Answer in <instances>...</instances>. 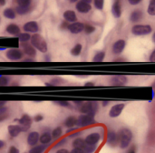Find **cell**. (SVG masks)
<instances>
[{
  "instance_id": "d6986e66",
  "label": "cell",
  "mask_w": 155,
  "mask_h": 153,
  "mask_svg": "<svg viewBox=\"0 0 155 153\" xmlns=\"http://www.w3.org/2000/svg\"><path fill=\"white\" fill-rule=\"evenodd\" d=\"M53 141L52 138V134L49 130L44 131L42 134H40V138H39V143L43 144V145H48L51 143V141Z\"/></svg>"
},
{
  "instance_id": "60d3db41",
  "label": "cell",
  "mask_w": 155,
  "mask_h": 153,
  "mask_svg": "<svg viewBox=\"0 0 155 153\" xmlns=\"http://www.w3.org/2000/svg\"><path fill=\"white\" fill-rule=\"evenodd\" d=\"M33 120L35 122H41L44 120V115L43 114H36L34 118H33Z\"/></svg>"
},
{
  "instance_id": "4316f807",
  "label": "cell",
  "mask_w": 155,
  "mask_h": 153,
  "mask_svg": "<svg viewBox=\"0 0 155 153\" xmlns=\"http://www.w3.org/2000/svg\"><path fill=\"white\" fill-rule=\"evenodd\" d=\"M15 12L17 15L19 16H25L27 13H29L32 10V6H20V5H16V7L15 8Z\"/></svg>"
},
{
  "instance_id": "3957f363",
  "label": "cell",
  "mask_w": 155,
  "mask_h": 153,
  "mask_svg": "<svg viewBox=\"0 0 155 153\" xmlns=\"http://www.w3.org/2000/svg\"><path fill=\"white\" fill-rule=\"evenodd\" d=\"M31 45L41 53H46L48 51V46L45 39L38 33L33 34L30 40Z\"/></svg>"
},
{
  "instance_id": "836d02e7",
  "label": "cell",
  "mask_w": 155,
  "mask_h": 153,
  "mask_svg": "<svg viewBox=\"0 0 155 153\" xmlns=\"http://www.w3.org/2000/svg\"><path fill=\"white\" fill-rule=\"evenodd\" d=\"M147 13L150 16H155V0H150L147 8Z\"/></svg>"
},
{
  "instance_id": "db71d44e",
  "label": "cell",
  "mask_w": 155,
  "mask_h": 153,
  "mask_svg": "<svg viewBox=\"0 0 155 153\" xmlns=\"http://www.w3.org/2000/svg\"><path fill=\"white\" fill-rule=\"evenodd\" d=\"M23 61H25V62H32V61H34V59L32 58V57H26L25 59H23Z\"/></svg>"
},
{
  "instance_id": "7c38bea8",
  "label": "cell",
  "mask_w": 155,
  "mask_h": 153,
  "mask_svg": "<svg viewBox=\"0 0 155 153\" xmlns=\"http://www.w3.org/2000/svg\"><path fill=\"white\" fill-rule=\"evenodd\" d=\"M23 29L25 32H27L29 34H35L39 30V25L36 21H29L23 26Z\"/></svg>"
},
{
  "instance_id": "74e56055",
  "label": "cell",
  "mask_w": 155,
  "mask_h": 153,
  "mask_svg": "<svg viewBox=\"0 0 155 153\" xmlns=\"http://www.w3.org/2000/svg\"><path fill=\"white\" fill-rule=\"evenodd\" d=\"M84 31L85 32V34L90 35V34H92V33H94L95 31V26H94L92 25H84Z\"/></svg>"
},
{
  "instance_id": "94428289",
  "label": "cell",
  "mask_w": 155,
  "mask_h": 153,
  "mask_svg": "<svg viewBox=\"0 0 155 153\" xmlns=\"http://www.w3.org/2000/svg\"><path fill=\"white\" fill-rule=\"evenodd\" d=\"M81 1H83V2H84V3H87V4H90V5H91V3H92L94 0H81Z\"/></svg>"
},
{
  "instance_id": "8992f818",
  "label": "cell",
  "mask_w": 155,
  "mask_h": 153,
  "mask_svg": "<svg viewBox=\"0 0 155 153\" xmlns=\"http://www.w3.org/2000/svg\"><path fill=\"white\" fill-rule=\"evenodd\" d=\"M24 52L20 48H10L6 51L5 57L10 61H20L24 57Z\"/></svg>"
},
{
  "instance_id": "ba28073f",
  "label": "cell",
  "mask_w": 155,
  "mask_h": 153,
  "mask_svg": "<svg viewBox=\"0 0 155 153\" xmlns=\"http://www.w3.org/2000/svg\"><path fill=\"white\" fill-rule=\"evenodd\" d=\"M21 49L24 54L26 55L28 57L34 58L36 56V49L31 45V43H21Z\"/></svg>"
},
{
  "instance_id": "be15d7a7",
  "label": "cell",
  "mask_w": 155,
  "mask_h": 153,
  "mask_svg": "<svg viewBox=\"0 0 155 153\" xmlns=\"http://www.w3.org/2000/svg\"><path fill=\"white\" fill-rule=\"evenodd\" d=\"M68 1H69L70 3H75V2L77 3V2H78V0H68Z\"/></svg>"
},
{
  "instance_id": "bcb514c9",
  "label": "cell",
  "mask_w": 155,
  "mask_h": 153,
  "mask_svg": "<svg viewBox=\"0 0 155 153\" xmlns=\"http://www.w3.org/2000/svg\"><path fill=\"white\" fill-rule=\"evenodd\" d=\"M8 118H9V114H8V113H6V114H2V115H0V122H3V121L6 120H7Z\"/></svg>"
},
{
  "instance_id": "cb8c5ba5",
  "label": "cell",
  "mask_w": 155,
  "mask_h": 153,
  "mask_svg": "<svg viewBox=\"0 0 155 153\" xmlns=\"http://www.w3.org/2000/svg\"><path fill=\"white\" fill-rule=\"evenodd\" d=\"M76 124H77V118L74 116H69L64 121V126L67 129L74 128Z\"/></svg>"
},
{
  "instance_id": "4dcf8cb0",
  "label": "cell",
  "mask_w": 155,
  "mask_h": 153,
  "mask_svg": "<svg viewBox=\"0 0 155 153\" xmlns=\"http://www.w3.org/2000/svg\"><path fill=\"white\" fill-rule=\"evenodd\" d=\"M82 49H83V46L82 44H75L74 47L71 49V54L74 56V57H77L81 54L82 52Z\"/></svg>"
},
{
  "instance_id": "8fae6325",
  "label": "cell",
  "mask_w": 155,
  "mask_h": 153,
  "mask_svg": "<svg viewBox=\"0 0 155 153\" xmlns=\"http://www.w3.org/2000/svg\"><path fill=\"white\" fill-rule=\"evenodd\" d=\"M124 107H125V105L124 103H118V104L114 105L109 111V117L110 118L119 117L122 114L123 110H124Z\"/></svg>"
},
{
  "instance_id": "e0dca14e",
  "label": "cell",
  "mask_w": 155,
  "mask_h": 153,
  "mask_svg": "<svg viewBox=\"0 0 155 153\" xmlns=\"http://www.w3.org/2000/svg\"><path fill=\"white\" fill-rule=\"evenodd\" d=\"M84 141L89 145H96L101 141V135L98 132L90 133L89 135L86 136V138L84 139Z\"/></svg>"
},
{
  "instance_id": "003e7915",
  "label": "cell",
  "mask_w": 155,
  "mask_h": 153,
  "mask_svg": "<svg viewBox=\"0 0 155 153\" xmlns=\"http://www.w3.org/2000/svg\"><path fill=\"white\" fill-rule=\"evenodd\" d=\"M115 1H121V0H115Z\"/></svg>"
},
{
  "instance_id": "6f0895ef",
  "label": "cell",
  "mask_w": 155,
  "mask_h": 153,
  "mask_svg": "<svg viewBox=\"0 0 155 153\" xmlns=\"http://www.w3.org/2000/svg\"><path fill=\"white\" fill-rule=\"evenodd\" d=\"M127 153H136V151H135V148H134V147L131 148V149L127 151Z\"/></svg>"
},
{
  "instance_id": "f6af8a7d",
  "label": "cell",
  "mask_w": 155,
  "mask_h": 153,
  "mask_svg": "<svg viewBox=\"0 0 155 153\" xmlns=\"http://www.w3.org/2000/svg\"><path fill=\"white\" fill-rule=\"evenodd\" d=\"M6 113H8V107L7 106H4V107L0 108V115L6 114Z\"/></svg>"
},
{
  "instance_id": "816d5d0a",
  "label": "cell",
  "mask_w": 155,
  "mask_h": 153,
  "mask_svg": "<svg viewBox=\"0 0 155 153\" xmlns=\"http://www.w3.org/2000/svg\"><path fill=\"white\" fill-rule=\"evenodd\" d=\"M79 134H80V132H79V131H77V132H75V131H74V133H72V134L70 135V137H71V138H74V137H76V138H78L77 136H78Z\"/></svg>"
},
{
  "instance_id": "b9f144b4",
  "label": "cell",
  "mask_w": 155,
  "mask_h": 153,
  "mask_svg": "<svg viewBox=\"0 0 155 153\" xmlns=\"http://www.w3.org/2000/svg\"><path fill=\"white\" fill-rule=\"evenodd\" d=\"M7 153H20V151L15 146H10Z\"/></svg>"
},
{
  "instance_id": "ab89813d",
  "label": "cell",
  "mask_w": 155,
  "mask_h": 153,
  "mask_svg": "<svg viewBox=\"0 0 155 153\" xmlns=\"http://www.w3.org/2000/svg\"><path fill=\"white\" fill-rule=\"evenodd\" d=\"M55 103H56L57 105H59L60 107H63V108H70V107H71L70 102H68V101H64V100L56 101Z\"/></svg>"
},
{
  "instance_id": "f907efd6",
  "label": "cell",
  "mask_w": 155,
  "mask_h": 153,
  "mask_svg": "<svg viewBox=\"0 0 155 153\" xmlns=\"http://www.w3.org/2000/svg\"><path fill=\"white\" fill-rule=\"evenodd\" d=\"M55 153H70V151H67L66 149H59V150L56 151Z\"/></svg>"
},
{
  "instance_id": "9f6ffc18",
  "label": "cell",
  "mask_w": 155,
  "mask_h": 153,
  "mask_svg": "<svg viewBox=\"0 0 155 153\" xmlns=\"http://www.w3.org/2000/svg\"><path fill=\"white\" fill-rule=\"evenodd\" d=\"M84 85H85L86 87H92V86H94V82H86Z\"/></svg>"
},
{
  "instance_id": "ee69618b",
  "label": "cell",
  "mask_w": 155,
  "mask_h": 153,
  "mask_svg": "<svg viewBox=\"0 0 155 153\" xmlns=\"http://www.w3.org/2000/svg\"><path fill=\"white\" fill-rule=\"evenodd\" d=\"M65 142H66V139H63V140H61L60 141H58L55 145H54V148H58V147H61V146H63L64 144H65Z\"/></svg>"
},
{
  "instance_id": "11a10c76",
  "label": "cell",
  "mask_w": 155,
  "mask_h": 153,
  "mask_svg": "<svg viewBox=\"0 0 155 153\" xmlns=\"http://www.w3.org/2000/svg\"><path fill=\"white\" fill-rule=\"evenodd\" d=\"M6 106V101L5 100H0V108Z\"/></svg>"
},
{
  "instance_id": "52a82bcc",
  "label": "cell",
  "mask_w": 155,
  "mask_h": 153,
  "mask_svg": "<svg viewBox=\"0 0 155 153\" xmlns=\"http://www.w3.org/2000/svg\"><path fill=\"white\" fill-rule=\"evenodd\" d=\"M33 119L30 115L28 114H24L20 117V119L17 121V124L22 128L23 132H26L28 131V130L31 128L32 123H33Z\"/></svg>"
},
{
  "instance_id": "30bf717a",
  "label": "cell",
  "mask_w": 155,
  "mask_h": 153,
  "mask_svg": "<svg viewBox=\"0 0 155 153\" xmlns=\"http://www.w3.org/2000/svg\"><path fill=\"white\" fill-rule=\"evenodd\" d=\"M126 47V41L124 39H118L113 45L112 51L114 55H120Z\"/></svg>"
},
{
  "instance_id": "03108f58",
  "label": "cell",
  "mask_w": 155,
  "mask_h": 153,
  "mask_svg": "<svg viewBox=\"0 0 155 153\" xmlns=\"http://www.w3.org/2000/svg\"><path fill=\"white\" fill-rule=\"evenodd\" d=\"M153 97L155 98V89H154V92H153Z\"/></svg>"
},
{
  "instance_id": "1f68e13d",
  "label": "cell",
  "mask_w": 155,
  "mask_h": 153,
  "mask_svg": "<svg viewBox=\"0 0 155 153\" xmlns=\"http://www.w3.org/2000/svg\"><path fill=\"white\" fill-rule=\"evenodd\" d=\"M104 57H105V52L104 51H99L94 55V62H102V61H104Z\"/></svg>"
},
{
  "instance_id": "44dd1931",
  "label": "cell",
  "mask_w": 155,
  "mask_h": 153,
  "mask_svg": "<svg viewBox=\"0 0 155 153\" xmlns=\"http://www.w3.org/2000/svg\"><path fill=\"white\" fill-rule=\"evenodd\" d=\"M112 13L114 17L119 18L122 16V5L121 1H114L112 5Z\"/></svg>"
},
{
  "instance_id": "d6a6232c",
  "label": "cell",
  "mask_w": 155,
  "mask_h": 153,
  "mask_svg": "<svg viewBox=\"0 0 155 153\" xmlns=\"http://www.w3.org/2000/svg\"><path fill=\"white\" fill-rule=\"evenodd\" d=\"M17 5L20 6H30L33 3V0H13Z\"/></svg>"
},
{
  "instance_id": "f546056e",
  "label": "cell",
  "mask_w": 155,
  "mask_h": 153,
  "mask_svg": "<svg viewBox=\"0 0 155 153\" xmlns=\"http://www.w3.org/2000/svg\"><path fill=\"white\" fill-rule=\"evenodd\" d=\"M31 35L27 32H24V33H20L18 35V39L21 43H26L29 42L31 40Z\"/></svg>"
},
{
  "instance_id": "9c48e42d",
  "label": "cell",
  "mask_w": 155,
  "mask_h": 153,
  "mask_svg": "<svg viewBox=\"0 0 155 153\" xmlns=\"http://www.w3.org/2000/svg\"><path fill=\"white\" fill-rule=\"evenodd\" d=\"M106 142L109 146L111 147H115L119 144V140H118V133H116L113 130H109L107 132V137H106Z\"/></svg>"
},
{
  "instance_id": "6da1fadb",
  "label": "cell",
  "mask_w": 155,
  "mask_h": 153,
  "mask_svg": "<svg viewBox=\"0 0 155 153\" xmlns=\"http://www.w3.org/2000/svg\"><path fill=\"white\" fill-rule=\"evenodd\" d=\"M78 107V110L82 114H89L94 116L99 109L98 103L94 101H85V102H75Z\"/></svg>"
},
{
  "instance_id": "681fc988",
  "label": "cell",
  "mask_w": 155,
  "mask_h": 153,
  "mask_svg": "<svg viewBox=\"0 0 155 153\" xmlns=\"http://www.w3.org/2000/svg\"><path fill=\"white\" fill-rule=\"evenodd\" d=\"M150 61L151 62H155V49L152 52V54L150 55Z\"/></svg>"
},
{
  "instance_id": "603a6c76",
  "label": "cell",
  "mask_w": 155,
  "mask_h": 153,
  "mask_svg": "<svg viewBox=\"0 0 155 153\" xmlns=\"http://www.w3.org/2000/svg\"><path fill=\"white\" fill-rule=\"evenodd\" d=\"M143 17V13L142 10L140 9H135L134 10L131 15H130V21L133 22V23H137L139 22L140 20H142Z\"/></svg>"
},
{
  "instance_id": "f5cc1de1",
  "label": "cell",
  "mask_w": 155,
  "mask_h": 153,
  "mask_svg": "<svg viewBox=\"0 0 155 153\" xmlns=\"http://www.w3.org/2000/svg\"><path fill=\"white\" fill-rule=\"evenodd\" d=\"M5 141L0 140V151H1V150H2V149L5 147Z\"/></svg>"
},
{
  "instance_id": "e575fe53",
  "label": "cell",
  "mask_w": 155,
  "mask_h": 153,
  "mask_svg": "<svg viewBox=\"0 0 155 153\" xmlns=\"http://www.w3.org/2000/svg\"><path fill=\"white\" fill-rule=\"evenodd\" d=\"M11 78L8 76H0V87H6L9 85Z\"/></svg>"
},
{
  "instance_id": "680465c9",
  "label": "cell",
  "mask_w": 155,
  "mask_h": 153,
  "mask_svg": "<svg viewBox=\"0 0 155 153\" xmlns=\"http://www.w3.org/2000/svg\"><path fill=\"white\" fill-rule=\"evenodd\" d=\"M45 61H51V57L49 55L45 56Z\"/></svg>"
},
{
  "instance_id": "8d00e7d4",
  "label": "cell",
  "mask_w": 155,
  "mask_h": 153,
  "mask_svg": "<svg viewBox=\"0 0 155 153\" xmlns=\"http://www.w3.org/2000/svg\"><path fill=\"white\" fill-rule=\"evenodd\" d=\"M64 82V80L61 78H54L50 80V82L47 85H51V86H56V85H60Z\"/></svg>"
},
{
  "instance_id": "83f0119b",
  "label": "cell",
  "mask_w": 155,
  "mask_h": 153,
  "mask_svg": "<svg viewBox=\"0 0 155 153\" xmlns=\"http://www.w3.org/2000/svg\"><path fill=\"white\" fill-rule=\"evenodd\" d=\"M46 149L45 145L43 144H37L34 147H31V149L29 150L28 153H44Z\"/></svg>"
},
{
  "instance_id": "277c9868",
  "label": "cell",
  "mask_w": 155,
  "mask_h": 153,
  "mask_svg": "<svg viewBox=\"0 0 155 153\" xmlns=\"http://www.w3.org/2000/svg\"><path fill=\"white\" fill-rule=\"evenodd\" d=\"M95 123L94 116L89 114H81L77 118V124L76 126L79 128H84L88 126H92Z\"/></svg>"
},
{
  "instance_id": "4fadbf2b",
  "label": "cell",
  "mask_w": 155,
  "mask_h": 153,
  "mask_svg": "<svg viewBox=\"0 0 155 153\" xmlns=\"http://www.w3.org/2000/svg\"><path fill=\"white\" fill-rule=\"evenodd\" d=\"M128 82V78L125 76L123 75H117V76H114L110 78V84L113 86H124Z\"/></svg>"
},
{
  "instance_id": "2e32d148",
  "label": "cell",
  "mask_w": 155,
  "mask_h": 153,
  "mask_svg": "<svg viewBox=\"0 0 155 153\" xmlns=\"http://www.w3.org/2000/svg\"><path fill=\"white\" fill-rule=\"evenodd\" d=\"M84 29V25L81 22L71 23V24H69V26H68V30L72 34H79V33L83 32Z\"/></svg>"
},
{
  "instance_id": "d4e9b609",
  "label": "cell",
  "mask_w": 155,
  "mask_h": 153,
  "mask_svg": "<svg viewBox=\"0 0 155 153\" xmlns=\"http://www.w3.org/2000/svg\"><path fill=\"white\" fill-rule=\"evenodd\" d=\"M16 12H15V10L14 9V8H11V7H7V8H5L4 11H3V16L5 17V18H7V19H11V20H13V19H15V17H16Z\"/></svg>"
},
{
  "instance_id": "d590c367",
  "label": "cell",
  "mask_w": 155,
  "mask_h": 153,
  "mask_svg": "<svg viewBox=\"0 0 155 153\" xmlns=\"http://www.w3.org/2000/svg\"><path fill=\"white\" fill-rule=\"evenodd\" d=\"M96 151V146L95 145H89L87 144L84 149L83 150L84 153H94Z\"/></svg>"
},
{
  "instance_id": "7bdbcfd3",
  "label": "cell",
  "mask_w": 155,
  "mask_h": 153,
  "mask_svg": "<svg viewBox=\"0 0 155 153\" xmlns=\"http://www.w3.org/2000/svg\"><path fill=\"white\" fill-rule=\"evenodd\" d=\"M68 26H69V23L67 21H65V20L63 21L61 23V25H60V28L63 29V30H64V29H67L68 30Z\"/></svg>"
},
{
  "instance_id": "484cf974",
  "label": "cell",
  "mask_w": 155,
  "mask_h": 153,
  "mask_svg": "<svg viewBox=\"0 0 155 153\" xmlns=\"http://www.w3.org/2000/svg\"><path fill=\"white\" fill-rule=\"evenodd\" d=\"M73 147L74 148H77V149H81L82 151L84 149V147L87 145V143L85 142L84 139H82V138H75L72 143Z\"/></svg>"
},
{
  "instance_id": "f35d334b",
  "label": "cell",
  "mask_w": 155,
  "mask_h": 153,
  "mask_svg": "<svg viewBox=\"0 0 155 153\" xmlns=\"http://www.w3.org/2000/svg\"><path fill=\"white\" fill-rule=\"evenodd\" d=\"M94 7L98 10H103L104 5V0H94Z\"/></svg>"
},
{
  "instance_id": "ac0fdd59",
  "label": "cell",
  "mask_w": 155,
  "mask_h": 153,
  "mask_svg": "<svg viewBox=\"0 0 155 153\" xmlns=\"http://www.w3.org/2000/svg\"><path fill=\"white\" fill-rule=\"evenodd\" d=\"M75 8L76 10L79 12V13H82V14H86L88 12L91 11L92 9V5L90 4H87V3H84L83 1H78L75 5Z\"/></svg>"
},
{
  "instance_id": "c3c4849f",
  "label": "cell",
  "mask_w": 155,
  "mask_h": 153,
  "mask_svg": "<svg viewBox=\"0 0 155 153\" xmlns=\"http://www.w3.org/2000/svg\"><path fill=\"white\" fill-rule=\"evenodd\" d=\"M70 153H84V151L81 149H77V148H73V150L70 151Z\"/></svg>"
},
{
  "instance_id": "5b68a950",
  "label": "cell",
  "mask_w": 155,
  "mask_h": 153,
  "mask_svg": "<svg viewBox=\"0 0 155 153\" xmlns=\"http://www.w3.org/2000/svg\"><path fill=\"white\" fill-rule=\"evenodd\" d=\"M153 31V27L150 25L137 24L132 27V33L135 36H146Z\"/></svg>"
},
{
  "instance_id": "7a4b0ae2",
  "label": "cell",
  "mask_w": 155,
  "mask_h": 153,
  "mask_svg": "<svg viewBox=\"0 0 155 153\" xmlns=\"http://www.w3.org/2000/svg\"><path fill=\"white\" fill-rule=\"evenodd\" d=\"M119 147L123 150L128 148L133 141V132L127 128H123L118 132Z\"/></svg>"
},
{
  "instance_id": "ffe728a7",
  "label": "cell",
  "mask_w": 155,
  "mask_h": 153,
  "mask_svg": "<svg viewBox=\"0 0 155 153\" xmlns=\"http://www.w3.org/2000/svg\"><path fill=\"white\" fill-rule=\"evenodd\" d=\"M5 31H6L9 35H11V36H17V37H18V35L21 33L20 27H19L16 24H14V23L7 25L6 27H5Z\"/></svg>"
},
{
  "instance_id": "5bb4252c",
  "label": "cell",
  "mask_w": 155,
  "mask_h": 153,
  "mask_svg": "<svg viewBox=\"0 0 155 153\" xmlns=\"http://www.w3.org/2000/svg\"><path fill=\"white\" fill-rule=\"evenodd\" d=\"M39 138L40 134L37 131H31L26 138V143L30 147H34L39 143Z\"/></svg>"
},
{
  "instance_id": "6125c7cd",
  "label": "cell",
  "mask_w": 155,
  "mask_h": 153,
  "mask_svg": "<svg viewBox=\"0 0 155 153\" xmlns=\"http://www.w3.org/2000/svg\"><path fill=\"white\" fill-rule=\"evenodd\" d=\"M108 104H109V101H104V102H103V106H104V107L107 106Z\"/></svg>"
},
{
  "instance_id": "91938a15",
  "label": "cell",
  "mask_w": 155,
  "mask_h": 153,
  "mask_svg": "<svg viewBox=\"0 0 155 153\" xmlns=\"http://www.w3.org/2000/svg\"><path fill=\"white\" fill-rule=\"evenodd\" d=\"M5 3H6V0H0V5H5Z\"/></svg>"
},
{
  "instance_id": "7402d4cb",
  "label": "cell",
  "mask_w": 155,
  "mask_h": 153,
  "mask_svg": "<svg viewBox=\"0 0 155 153\" xmlns=\"http://www.w3.org/2000/svg\"><path fill=\"white\" fill-rule=\"evenodd\" d=\"M64 18L65 21H67L68 23H74V22H77V16L75 14L74 11L73 10H66L64 13Z\"/></svg>"
},
{
  "instance_id": "9a60e30c",
  "label": "cell",
  "mask_w": 155,
  "mask_h": 153,
  "mask_svg": "<svg viewBox=\"0 0 155 153\" xmlns=\"http://www.w3.org/2000/svg\"><path fill=\"white\" fill-rule=\"evenodd\" d=\"M7 132L10 138H16L21 132H23L22 128L18 124H11L7 127Z\"/></svg>"
},
{
  "instance_id": "e7e4bbea",
  "label": "cell",
  "mask_w": 155,
  "mask_h": 153,
  "mask_svg": "<svg viewBox=\"0 0 155 153\" xmlns=\"http://www.w3.org/2000/svg\"><path fill=\"white\" fill-rule=\"evenodd\" d=\"M153 41L155 43V32L153 33Z\"/></svg>"
},
{
  "instance_id": "7dc6e473",
  "label": "cell",
  "mask_w": 155,
  "mask_h": 153,
  "mask_svg": "<svg viewBox=\"0 0 155 153\" xmlns=\"http://www.w3.org/2000/svg\"><path fill=\"white\" fill-rule=\"evenodd\" d=\"M143 0H128V2L132 5H136L138 4H140Z\"/></svg>"
},
{
  "instance_id": "f1b7e54d",
  "label": "cell",
  "mask_w": 155,
  "mask_h": 153,
  "mask_svg": "<svg viewBox=\"0 0 155 153\" xmlns=\"http://www.w3.org/2000/svg\"><path fill=\"white\" fill-rule=\"evenodd\" d=\"M51 134L53 140H59L63 135V129L61 127H56L51 131Z\"/></svg>"
}]
</instances>
